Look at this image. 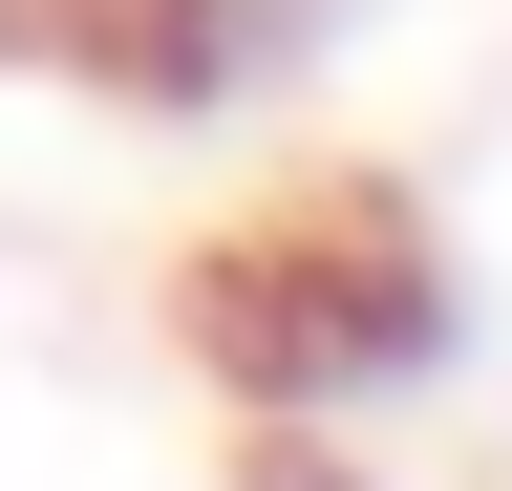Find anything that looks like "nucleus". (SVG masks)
Segmentation results:
<instances>
[{
	"instance_id": "nucleus-1",
	"label": "nucleus",
	"mask_w": 512,
	"mask_h": 491,
	"mask_svg": "<svg viewBox=\"0 0 512 491\" xmlns=\"http://www.w3.org/2000/svg\"><path fill=\"white\" fill-rule=\"evenodd\" d=\"M192 342H214V385L278 406V427L406 406L448 363V257H427L406 193H299V214H256V235L192 257Z\"/></svg>"
}]
</instances>
